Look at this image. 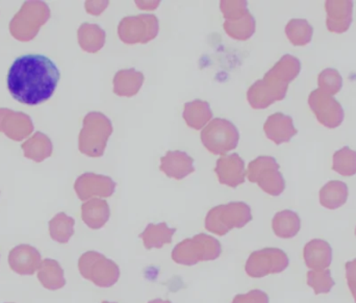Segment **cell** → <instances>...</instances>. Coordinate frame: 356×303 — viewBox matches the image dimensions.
<instances>
[{"label": "cell", "instance_id": "obj_33", "mask_svg": "<svg viewBox=\"0 0 356 303\" xmlns=\"http://www.w3.org/2000/svg\"><path fill=\"white\" fill-rule=\"evenodd\" d=\"M318 85L321 91L334 96L342 89L343 79L336 69H324L318 76Z\"/></svg>", "mask_w": 356, "mask_h": 303}, {"label": "cell", "instance_id": "obj_34", "mask_svg": "<svg viewBox=\"0 0 356 303\" xmlns=\"http://www.w3.org/2000/svg\"><path fill=\"white\" fill-rule=\"evenodd\" d=\"M220 8L223 13L225 21L242 18L249 13L247 1L244 0H222L220 2Z\"/></svg>", "mask_w": 356, "mask_h": 303}, {"label": "cell", "instance_id": "obj_1", "mask_svg": "<svg viewBox=\"0 0 356 303\" xmlns=\"http://www.w3.org/2000/svg\"><path fill=\"white\" fill-rule=\"evenodd\" d=\"M60 77L58 67L47 56L25 54L13 63L6 85L15 100L25 106H35L52 97Z\"/></svg>", "mask_w": 356, "mask_h": 303}, {"label": "cell", "instance_id": "obj_9", "mask_svg": "<svg viewBox=\"0 0 356 303\" xmlns=\"http://www.w3.org/2000/svg\"><path fill=\"white\" fill-rule=\"evenodd\" d=\"M309 106L320 124L328 129H337L345 118L344 110L340 102L330 94L315 90L309 94Z\"/></svg>", "mask_w": 356, "mask_h": 303}, {"label": "cell", "instance_id": "obj_7", "mask_svg": "<svg viewBox=\"0 0 356 303\" xmlns=\"http://www.w3.org/2000/svg\"><path fill=\"white\" fill-rule=\"evenodd\" d=\"M249 181L257 183L266 193L280 196L286 189V181L280 172V165L272 156H261L249 164Z\"/></svg>", "mask_w": 356, "mask_h": 303}, {"label": "cell", "instance_id": "obj_20", "mask_svg": "<svg viewBox=\"0 0 356 303\" xmlns=\"http://www.w3.org/2000/svg\"><path fill=\"white\" fill-rule=\"evenodd\" d=\"M348 187L341 181H332L320 190V204L328 210H337L348 199Z\"/></svg>", "mask_w": 356, "mask_h": 303}, {"label": "cell", "instance_id": "obj_17", "mask_svg": "<svg viewBox=\"0 0 356 303\" xmlns=\"http://www.w3.org/2000/svg\"><path fill=\"white\" fill-rule=\"evenodd\" d=\"M305 264L312 270L328 269L332 263V248L324 240L314 239L303 249Z\"/></svg>", "mask_w": 356, "mask_h": 303}, {"label": "cell", "instance_id": "obj_25", "mask_svg": "<svg viewBox=\"0 0 356 303\" xmlns=\"http://www.w3.org/2000/svg\"><path fill=\"white\" fill-rule=\"evenodd\" d=\"M274 234L282 239L296 237L301 229V220L297 213L284 210L277 213L272 222Z\"/></svg>", "mask_w": 356, "mask_h": 303}, {"label": "cell", "instance_id": "obj_10", "mask_svg": "<svg viewBox=\"0 0 356 303\" xmlns=\"http://www.w3.org/2000/svg\"><path fill=\"white\" fill-rule=\"evenodd\" d=\"M116 183L111 177L104 175L85 173L77 179L75 191L81 200H87L93 196L108 197L114 193Z\"/></svg>", "mask_w": 356, "mask_h": 303}, {"label": "cell", "instance_id": "obj_13", "mask_svg": "<svg viewBox=\"0 0 356 303\" xmlns=\"http://www.w3.org/2000/svg\"><path fill=\"white\" fill-rule=\"evenodd\" d=\"M31 118L22 113L0 108V131L14 141H21L33 131Z\"/></svg>", "mask_w": 356, "mask_h": 303}, {"label": "cell", "instance_id": "obj_22", "mask_svg": "<svg viewBox=\"0 0 356 303\" xmlns=\"http://www.w3.org/2000/svg\"><path fill=\"white\" fill-rule=\"evenodd\" d=\"M79 43L83 51L95 54L106 44V31L97 24L83 23L79 27Z\"/></svg>", "mask_w": 356, "mask_h": 303}, {"label": "cell", "instance_id": "obj_38", "mask_svg": "<svg viewBox=\"0 0 356 303\" xmlns=\"http://www.w3.org/2000/svg\"><path fill=\"white\" fill-rule=\"evenodd\" d=\"M355 235H356V229H355Z\"/></svg>", "mask_w": 356, "mask_h": 303}, {"label": "cell", "instance_id": "obj_15", "mask_svg": "<svg viewBox=\"0 0 356 303\" xmlns=\"http://www.w3.org/2000/svg\"><path fill=\"white\" fill-rule=\"evenodd\" d=\"M264 131L268 139L271 140L276 145L288 143L298 133L295 129L293 119L282 113H276L268 117L264 125Z\"/></svg>", "mask_w": 356, "mask_h": 303}, {"label": "cell", "instance_id": "obj_35", "mask_svg": "<svg viewBox=\"0 0 356 303\" xmlns=\"http://www.w3.org/2000/svg\"><path fill=\"white\" fill-rule=\"evenodd\" d=\"M108 4V1H87L86 2V10L90 14L98 16L106 10Z\"/></svg>", "mask_w": 356, "mask_h": 303}, {"label": "cell", "instance_id": "obj_32", "mask_svg": "<svg viewBox=\"0 0 356 303\" xmlns=\"http://www.w3.org/2000/svg\"><path fill=\"white\" fill-rule=\"evenodd\" d=\"M307 285L313 288L315 294L319 295L330 293L336 285V281L332 279V271L330 269H322L307 272Z\"/></svg>", "mask_w": 356, "mask_h": 303}, {"label": "cell", "instance_id": "obj_14", "mask_svg": "<svg viewBox=\"0 0 356 303\" xmlns=\"http://www.w3.org/2000/svg\"><path fill=\"white\" fill-rule=\"evenodd\" d=\"M219 181L223 185L236 188V186L244 183L245 164L238 154H232L229 156H224L217 161V166L215 169Z\"/></svg>", "mask_w": 356, "mask_h": 303}, {"label": "cell", "instance_id": "obj_31", "mask_svg": "<svg viewBox=\"0 0 356 303\" xmlns=\"http://www.w3.org/2000/svg\"><path fill=\"white\" fill-rule=\"evenodd\" d=\"M175 231V229H168L166 223L149 224L140 237L143 238L144 243L148 246L147 248H152V246H156L159 248L163 244L171 242V237Z\"/></svg>", "mask_w": 356, "mask_h": 303}, {"label": "cell", "instance_id": "obj_12", "mask_svg": "<svg viewBox=\"0 0 356 303\" xmlns=\"http://www.w3.org/2000/svg\"><path fill=\"white\" fill-rule=\"evenodd\" d=\"M325 10L328 31L344 33L350 28L353 20V2L351 0H327Z\"/></svg>", "mask_w": 356, "mask_h": 303}, {"label": "cell", "instance_id": "obj_3", "mask_svg": "<svg viewBox=\"0 0 356 303\" xmlns=\"http://www.w3.org/2000/svg\"><path fill=\"white\" fill-rule=\"evenodd\" d=\"M113 133L112 121L98 112H91L83 119L79 133V152L90 158L104 156L108 138Z\"/></svg>", "mask_w": 356, "mask_h": 303}, {"label": "cell", "instance_id": "obj_27", "mask_svg": "<svg viewBox=\"0 0 356 303\" xmlns=\"http://www.w3.org/2000/svg\"><path fill=\"white\" fill-rule=\"evenodd\" d=\"M74 219L65 213H58L49 221L50 237L58 243H68L74 234Z\"/></svg>", "mask_w": 356, "mask_h": 303}, {"label": "cell", "instance_id": "obj_8", "mask_svg": "<svg viewBox=\"0 0 356 303\" xmlns=\"http://www.w3.org/2000/svg\"><path fill=\"white\" fill-rule=\"evenodd\" d=\"M159 19L154 15L141 14L125 17L119 23L118 35L121 41L129 45L146 44L159 35Z\"/></svg>", "mask_w": 356, "mask_h": 303}, {"label": "cell", "instance_id": "obj_26", "mask_svg": "<svg viewBox=\"0 0 356 303\" xmlns=\"http://www.w3.org/2000/svg\"><path fill=\"white\" fill-rule=\"evenodd\" d=\"M23 152L27 158L40 163L51 156L52 143L44 133H35L22 145Z\"/></svg>", "mask_w": 356, "mask_h": 303}, {"label": "cell", "instance_id": "obj_29", "mask_svg": "<svg viewBox=\"0 0 356 303\" xmlns=\"http://www.w3.org/2000/svg\"><path fill=\"white\" fill-rule=\"evenodd\" d=\"M286 35L294 46H305L313 39L314 28L305 19H292L286 26Z\"/></svg>", "mask_w": 356, "mask_h": 303}, {"label": "cell", "instance_id": "obj_28", "mask_svg": "<svg viewBox=\"0 0 356 303\" xmlns=\"http://www.w3.org/2000/svg\"><path fill=\"white\" fill-rule=\"evenodd\" d=\"M225 33L230 38L238 41L250 39L255 31V20L250 12L236 20L225 21L223 24Z\"/></svg>", "mask_w": 356, "mask_h": 303}, {"label": "cell", "instance_id": "obj_19", "mask_svg": "<svg viewBox=\"0 0 356 303\" xmlns=\"http://www.w3.org/2000/svg\"><path fill=\"white\" fill-rule=\"evenodd\" d=\"M143 83V73L136 69L118 71L114 77V93L120 97H133L139 93Z\"/></svg>", "mask_w": 356, "mask_h": 303}, {"label": "cell", "instance_id": "obj_37", "mask_svg": "<svg viewBox=\"0 0 356 303\" xmlns=\"http://www.w3.org/2000/svg\"><path fill=\"white\" fill-rule=\"evenodd\" d=\"M350 289L351 293H353V298H355V302H356V286L355 287L349 288Z\"/></svg>", "mask_w": 356, "mask_h": 303}, {"label": "cell", "instance_id": "obj_5", "mask_svg": "<svg viewBox=\"0 0 356 303\" xmlns=\"http://www.w3.org/2000/svg\"><path fill=\"white\" fill-rule=\"evenodd\" d=\"M252 219L250 208L244 202H232L209 211L205 227L217 235H225L232 227H243Z\"/></svg>", "mask_w": 356, "mask_h": 303}, {"label": "cell", "instance_id": "obj_30", "mask_svg": "<svg viewBox=\"0 0 356 303\" xmlns=\"http://www.w3.org/2000/svg\"><path fill=\"white\" fill-rule=\"evenodd\" d=\"M332 169L343 177H353L356 174V152L349 147L334 152Z\"/></svg>", "mask_w": 356, "mask_h": 303}, {"label": "cell", "instance_id": "obj_21", "mask_svg": "<svg viewBox=\"0 0 356 303\" xmlns=\"http://www.w3.org/2000/svg\"><path fill=\"white\" fill-rule=\"evenodd\" d=\"M38 279L42 286L50 291L62 289L66 285L64 270L56 261L51 259L42 261L41 266L38 271Z\"/></svg>", "mask_w": 356, "mask_h": 303}, {"label": "cell", "instance_id": "obj_2", "mask_svg": "<svg viewBox=\"0 0 356 303\" xmlns=\"http://www.w3.org/2000/svg\"><path fill=\"white\" fill-rule=\"evenodd\" d=\"M301 70V63L291 54L282 56L263 79L255 81L247 92V100L254 110H264L286 98L289 85Z\"/></svg>", "mask_w": 356, "mask_h": 303}, {"label": "cell", "instance_id": "obj_4", "mask_svg": "<svg viewBox=\"0 0 356 303\" xmlns=\"http://www.w3.org/2000/svg\"><path fill=\"white\" fill-rule=\"evenodd\" d=\"M49 17V8L44 2L26 1L10 22V33L17 40L29 41L37 35L40 26Z\"/></svg>", "mask_w": 356, "mask_h": 303}, {"label": "cell", "instance_id": "obj_23", "mask_svg": "<svg viewBox=\"0 0 356 303\" xmlns=\"http://www.w3.org/2000/svg\"><path fill=\"white\" fill-rule=\"evenodd\" d=\"M81 218L90 229H102L110 218V208L104 200L92 199L81 206Z\"/></svg>", "mask_w": 356, "mask_h": 303}, {"label": "cell", "instance_id": "obj_11", "mask_svg": "<svg viewBox=\"0 0 356 303\" xmlns=\"http://www.w3.org/2000/svg\"><path fill=\"white\" fill-rule=\"evenodd\" d=\"M42 256L37 248L22 244L13 248L8 254L10 269L19 275H33L40 268Z\"/></svg>", "mask_w": 356, "mask_h": 303}, {"label": "cell", "instance_id": "obj_24", "mask_svg": "<svg viewBox=\"0 0 356 303\" xmlns=\"http://www.w3.org/2000/svg\"><path fill=\"white\" fill-rule=\"evenodd\" d=\"M211 117L213 112L209 102L197 99L184 104V119L186 125L195 131L202 129Z\"/></svg>", "mask_w": 356, "mask_h": 303}, {"label": "cell", "instance_id": "obj_6", "mask_svg": "<svg viewBox=\"0 0 356 303\" xmlns=\"http://www.w3.org/2000/svg\"><path fill=\"white\" fill-rule=\"evenodd\" d=\"M238 129L234 123L225 119H213L201 131V141L204 147L216 156H224L238 146Z\"/></svg>", "mask_w": 356, "mask_h": 303}, {"label": "cell", "instance_id": "obj_36", "mask_svg": "<svg viewBox=\"0 0 356 303\" xmlns=\"http://www.w3.org/2000/svg\"><path fill=\"white\" fill-rule=\"evenodd\" d=\"M345 270H346V279L348 287H355L356 286V259L347 262L345 265Z\"/></svg>", "mask_w": 356, "mask_h": 303}, {"label": "cell", "instance_id": "obj_18", "mask_svg": "<svg viewBox=\"0 0 356 303\" xmlns=\"http://www.w3.org/2000/svg\"><path fill=\"white\" fill-rule=\"evenodd\" d=\"M259 258L255 259L259 266L255 267L253 277H265L269 273H280L289 266V258L286 252L277 248H267L255 252Z\"/></svg>", "mask_w": 356, "mask_h": 303}, {"label": "cell", "instance_id": "obj_16", "mask_svg": "<svg viewBox=\"0 0 356 303\" xmlns=\"http://www.w3.org/2000/svg\"><path fill=\"white\" fill-rule=\"evenodd\" d=\"M161 170L167 177L180 181L194 172V160L184 152H168L161 158Z\"/></svg>", "mask_w": 356, "mask_h": 303}]
</instances>
